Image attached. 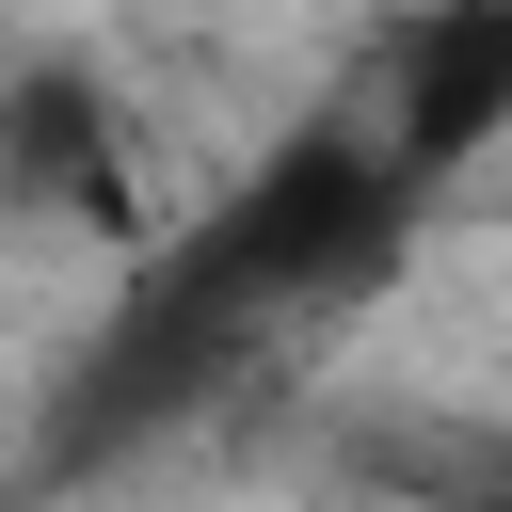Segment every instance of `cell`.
Returning <instances> with one entry per match:
<instances>
[{
	"label": "cell",
	"mask_w": 512,
	"mask_h": 512,
	"mask_svg": "<svg viewBox=\"0 0 512 512\" xmlns=\"http://www.w3.org/2000/svg\"><path fill=\"white\" fill-rule=\"evenodd\" d=\"M416 192H432V176H416L384 128H304V144L160 272L144 336H160V352H224V336H256V320H304V304L368 288V272L416 240Z\"/></svg>",
	"instance_id": "6da1fadb"
},
{
	"label": "cell",
	"mask_w": 512,
	"mask_h": 512,
	"mask_svg": "<svg viewBox=\"0 0 512 512\" xmlns=\"http://www.w3.org/2000/svg\"><path fill=\"white\" fill-rule=\"evenodd\" d=\"M0 208H32V224H96V240L144 224V192H128V128H112V96H96L80 64H32V80L0 96Z\"/></svg>",
	"instance_id": "7a4b0ae2"
},
{
	"label": "cell",
	"mask_w": 512,
	"mask_h": 512,
	"mask_svg": "<svg viewBox=\"0 0 512 512\" xmlns=\"http://www.w3.org/2000/svg\"><path fill=\"white\" fill-rule=\"evenodd\" d=\"M496 128H512V0H432L400 32V64H384V144L416 176H448Z\"/></svg>",
	"instance_id": "3957f363"
}]
</instances>
